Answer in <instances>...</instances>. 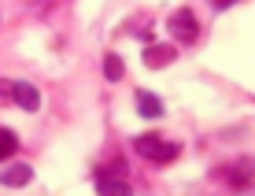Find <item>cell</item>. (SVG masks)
<instances>
[{"instance_id":"52a82bcc","label":"cell","mask_w":255,"mask_h":196,"mask_svg":"<svg viewBox=\"0 0 255 196\" xmlns=\"http://www.w3.org/2000/svg\"><path fill=\"white\" fill-rule=\"evenodd\" d=\"M96 189H100L104 196H126V193H129V185L122 182V174H119V178H111V174H96Z\"/></svg>"},{"instance_id":"7a4b0ae2","label":"cell","mask_w":255,"mask_h":196,"mask_svg":"<svg viewBox=\"0 0 255 196\" xmlns=\"http://www.w3.org/2000/svg\"><path fill=\"white\" fill-rule=\"evenodd\" d=\"M166 30H170V37L178 44H196L200 37V19L189 11V7H178V11L166 19Z\"/></svg>"},{"instance_id":"9c48e42d","label":"cell","mask_w":255,"mask_h":196,"mask_svg":"<svg viewBox=\"0 0 255 196\" xmlns=\"http://www.w3.org/2000/svg\"><path fill=\"white\" fill-rule=\"evenodd\" d=\"M104 74H108V82H119V78L126 74V63H122L115 52H108V56H104Z\"/></svg>"},{"instance_id":"5b68a950","label":"cell","mask_w":255,"mask_h":196,"mask_svg":"<svg viewBox=\"0 0 255 196\" xmlns=\"http://www.w3.org/2000/svg\"><path fill=\"white\" fill-rule=\"evenodd\" d=\"M26 182H33V167H26V163H15L7 171H0V185H7V189H19Z\"/></svg>"},{"instance_id":"277c9868","label":"cell","mask_w":255,"mask_h":196,"mask_svg":"<svg viewBox=\"0 0 255 196\" xmlns=\"http://www.w3.org/2000/svg\"><path fill=\"white\" fill-rule=\"evenodd\" d=\"M174 44H152V48H144V67H152V70H159L166 63H174Z\"/></svg>"},{"instance_id":"6da1fadb","label":"cell","mask_w":255,"mask_h":196,"mask_svg":"<svg viewBox=\"0 0 255 196\" xmlns=\"http://www.w3.org/2000/svg\"><path fill=\"white\" fill-rule=\"evenodd\" d=\"M133 152L140 159H148V163L163 167V163H174V159L181 156V145L170 137H163V133H140V137H133Z\"/></svg>"},{"instance_id":"8fae6325","label":"cell","mask_w":255,"mask_h":196,"mask_svg":"<svg viewBox=\"0 0 255 196\" xmlns=\"http://www.w3.org/2000/svg\"><path fill=\"white\" fill-rule=\"evenodd\" d=\"M211 4H215V7H230L233 0H211Z\"/></svg>"},{"instance_id":"30bf717a","label":"cell","mask_w":255,"mask_h":196,"mask_svg":"<svg viewBox=\"0 0 255 196\" xmlns=\"http://www.w3.org/2000/svg\"><path fill=\"white\" fill-rule=\"evenodd\" d=\"M15 152H19V137L11 130H0V159H11Z\"/></svg>"},{"instance_id":"8992f818","label":"cell","mask_w":255,"mask_h":196,"mask_svg":"<svg viewBox=\"0 0 255 196\" xmlns=\"http://www.w3.org/2000/svg\"><path fill=\"white\" fill-rule=\"evenodd\" d=\"M11 96H15V104H19V108H26V111H37V108H41V93H37L30 82L11 85Z\"/></svg>"},{"instance_id":"3957f363","label":"cell","mask_w":255,"mask_h":196,"mask_svg":"<svg viewBox=\"0 0 255 196\" xmlns=\"http://www.w3.org/2000/svg\"><path fill=\"white\" fill-rule=\"evenodd\" d=\"M222 178L233 185V189L252 185V182H255V159H252V156H241V159H233V163H226V167H222Z\"/></svg>"},{"instance_id":"ba28073f","label":"cell","mask_w":255,"mask_h":196,"mask_svg":"<svg viewBox=\"0 0 255 196\" xmlns=\"http://www.w3.org/2000/svg\"><path fill=\"white\" fill-rule=\"evenodd\" d=\"M137 108H140V115H148V119H159L163 115V100L155 93H148V89H140L137 93Z\"/></svg>"}]
</instances>
